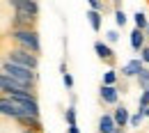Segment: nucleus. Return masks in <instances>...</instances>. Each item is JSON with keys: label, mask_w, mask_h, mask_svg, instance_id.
<instances>
[{"label": "nucleus", "mask_w": 149, "mask_h": 133, "mask_svg": "<svg viewBox=\"0 0 149 133\" xmlns=\"http://www.w3.org/2000/svg\"><path fill=\"white\" fill-rule=\"evenodd\" d=\"M145 30H147V32H149V25H147V28H145Z\"/></svg>", "instance_id": "obj_29"}, {"label": "nucleus", "mask_w": 149, "mask_h": 133, "mask_svg": "<svg viewBox=\"0 0 149 133\" xmlns=\"http://www.w3.org/2000/svg\"><path fill=\"white\" fill-rule=\"evenodd\" d=\"M2 74L9 78H16L21 83H28V85H32L37 76H35V69H28V67H23V64H16V62H12V60H5L2 62Z\"/></svg>", "instance_id": "obj_1"}, {"label": "nucleus", "mask_w": 149, "mask_h": 133, "mask_svg": "<svg viewBox=\"0 0 149 133\" xmlns=\"http://www.w3.org/2000/svg\"><path fill=\"white\" fill-rule=\"evenodd\" d=\"M69 133H80V129H78L76 124H71V126H69Z\"/></svg>", "instance_id": "obj_25"}, {"label": "nucleus", "mask_w": 149, "mask_h": 133, "mask_svg": "<svg viewBox=\"0 0 149 133\" xmlns=\"http://www.w3.org/2000/svg\"><path fill=\"white\" fill-rule=\"evenodd\" d=\"M138 106H140V108H147V106H149V90H145V92H142L140 101H138Z\"/></svg>", "instance_id": "obj_19"}, {"label": "nucleus", "mask_w": 149, "mask_h": 133, "mask_svg": "<svg viewBox=\"0 0 149 133\" xmlns=\"http://www.w3.org/2000/svg\"><path fill=\"white\" fill-rule=\"evenodd\" d=\"M87 19H90V25H92V30H101V14L96 12V9H90L87 12Z\"/></svg>", "instance_id": "obj_13"}, {"label": "nucleus", "mask_w": 149, "mask_h": 133, "mask_svg": "<svg viewBox=\"0 0 149 133\" xmlns=\"http://www.w3.org/2000/svg\"><path fill=\"white\" fill-rule=\"evenodd\" d=\"M101 99H103L106 103H117L119 92L115 90V85H101Z\"/></svg>", "instance_id": "obj_9"}, {"label": "nucleus", "mask_w": 149, "mask_h": 133, "mask_svg": "<svg viewBox=\"0 0 149 133\" xmlns=\"http://www.w3.org/2000/svg\"><path fill=\"white\" fill-rule=\"evenodd\" d=\"M115 122H117V126H122V129H124V124H126V122H131L129 110H126L124 106H119V108L115 110Z\"/></svg>", "instance_id": "obj_12"}, {"label": "nucleus", "mask_w": 149, "mask_h": 133, "mask_svg": "<svg viewBox=\"0 0 149 133\" xmlns=\"http://www.w3.org/2000/svg\"><path fill=\"white\" fill-rule=\"evenodd\" d=\"M115 23L124 28V23H126V14H124L122 9H117V12H115Z\"/></svg>", "instance_id": "obj_18"}, {"label": "nucleus", "mask_w": 149, "mask_h": 133, "mask_svg": "<svg viewBox=\"0 0 149 133\" xmlns=\"http://www.w3.org/2000/svg\"><path fill=\"white\" fill-rule=\"evenodd\" d=\"M133 21H135V28H140V30H145L149 23H147V16L142 14V12H135L133 14Z\"/></svg>", "instance_id": "obj_14"}, {"label": "nucleus", "mask_w": 149, "mask_h": 133, "mask_svg": "<svg viewBox=\"0 0 149 133\" xmlns=\"http://www.w3.org/2000/svg\"><path fill=\"white\" fill-rule=\"evenodd\" d=\"M117 129V122H115V115H103L99 119V131L101 133H112Z\"/></svg>", "instance_id": "obj_8"}, {"label": "nucleus", "mask_w": 149, "mask_h": 133, "mask_svg": "<svg viewBox=\"0 0 149 133\" xmlns=\"http://www.w3.org/2000/svg\"><path fill=\"white\" fill-rule=\"evenodd\" d=\"M67 122H69V126L76 124V108H74V106H71V108H67Z\"/></svg>", "instance_id": "obj_20"}, {"label": "nucleus", "mask_w": 149, "mask_h": 133, "mask_svg": "<svg viewBox=\"0 0 149 133\" xmlns=\"http://www.w3.org/2000/svg\"><path fill=\"white\" fill-rule=\"evenodd\" d=\"M0 110H2L5 117H14V119H19L21 115H23V113H21V108L12 101V99H9V96H5V99L0 101Z\"/></svg>", "instance_id": "obj_6"}, {"label": "nucleus", "mask_w": 149, "mask_h": 133, "mask_svg": "<svg viewBox=\"0 0 149 133\" xmlns=\"http://www.w3.org/2000/svg\"><path fill=\"white\" fill-rule=\"evenodd\" d=\"M138 83H140L142 90H149V69H142V71L138 74Z\"/></svg>", "instance_id": "obj_15"}, {"label": "nucleus", "mask_w": 149, "mask_h": 133, "mask_svg": "<svg viewBox=\"0 0 149 133\" xmlns=\"http://www.w3.org/2000/svg\"><path fill=\"white\" fill-rule=\"evenodd\" d=\"M131 48H133V51H142V48H145V35H142L140 28H135V30L131 32Z\"/></svg>", "instance_id": "obj_11"}, {"label": "nucleus", "mask_w": 149, "mask_h": 133, "mask_svg": "<svg viewBox=\"0 0 149 133\" xmlns=\"http://www.w3.org/2000/svg\"><path fill=\"white\" fill-rule=\"evenodd\" d=\"M62 80H64V85H67V87H74V78L69 76L67 71H62Z\"/></svg>", "instance_id": "obj_21"}, {"label": "nucleus", "mask_w": 149, "mask_h": 133, "mask_svg": "<svg viewBox=\"0 0 149 133\" xmlns=\"http://www.w3.org/2000/svg\"><path fill=\"white\" fill-rule=\"evenodd\" d=\"M87 2H90V7H92V9L101 12V0H87Z\"/></svg>", "instance_id": "obj_23"}, {"label": "nucleus", "mask_w": 149, "mask_h": 133, "mask_svg": "<svg viewBox=\"0 0 149 133\" xmlns=\"http://www.w3.org/2000/svg\"><path fill=\"white\" fill-rule=\"evenodd\" d=\"M0 85H2V92H14V90H28L30 85L28 83H21V80H16V78H9L5 76V74H0Z\"/></svg>", "instance_id": "obj_5"}, {"label": "nucleus", "mask_w": 149, "mask_h": 133, "mask_svg": "<svg viewBox=\"0 0 149 133\" xmlns=\"http://www.w3.org/2000/svg\"><path fill=\"white\" fill-rule=\"evenodd\" d=\"M112 133H122V126H117V129H115Z\"/></svg>", "instance_id": "obj_26"}, {"label": "nucleus", "mask_w": 149, "mask_h": 133, "mask_svg": "<svg viewBox=\"0 0 149 133\" xmlns=\"http://www.w3.org/2000/svg\"><path fill=\"white\" fill-rule=\"evenodd\" d=\"M106 37H108V41H110V44H115V41H117V39H119V35H117V32H115V30H110V32H108V35H106Z\"/></svg>", "instance_id": "obj_22"}, {"label": "nucleus", "mask_w": 149, "mask_h": 133, "mask_svg": "<svg viewBox=\"0 0 149 133\" xmlns=\"http://www.w3.org/2000/svg\"><path fill=\"white\" fill-rule=\"evenodd\" d=\"M145 117H147V115H145V110H142V108H140V110H138V113L133 115V117H131V126H140V124H142V119H145Z\"/></svg>", "instance_id": "obj_16"}, {"label": "nucleus", "mask_w": 149, "mask_h": 133, "mask_svg": "<svg viewBox=\"0 0 149 133\" xmlns=\"http://www.w3.org/2000/svg\"><path fill=\"white\" fill-rule=\"evenodd\" d=\"M32 51H28V48H16V51H9V55L7 60H12V62H16V64H23V67H28V69H37V57L30 55Z\"/></svg>", "instance_id": "obj_3"}, {"label": "nucleus", "mask_w": 149, "mask_h": 133, "mask_svg": "<svg viewBox=\"0 0 149 133\" xmlns=\"http://www.w3.org/2000/svg\"><path fill=\"white\" fill-rule=\"evenodd\" d=\"M140 55H142L145 62H149V48H142V51H140Z\"/></svg>", "instance_id": "obj_24"}, {"label": "nucleus", "mask_w": 149, "mask_h": 133, "mask_svg": "<svg viewBox=\"0 0 149 133\" xmlns=\"http://www.w3.org/2000/svg\"><path fill=\"white\" fill-rule=\"evenodd\" d=\"M23 133H32V131H30V129H25V131H23Z\"/></svg>", "instance_id": "obj_28"}, {"label": "nucleus", "mask_w": 149, "mask_h": 133, "mask_svg": "<svg viewBox=\"0 0 149 133\" xmlns=\"http://www.w3.org/2000/svg\"><path fill=\"white\" fill-rule=\"evenodd\" d=\"M142 62H145V60H138V57H135V60H129V62H126V64L122 67V74H124L126 78L138 76V74H140V71L145 69V67H142Z\"/></svg>", "instance_id": "obj_7"}, {"label": "nucleus", "mask_w": 149, "mask_h": 133, "mask_svg": "<svg viewBox=\"0 0 149 133\" xmlns=\"http://www.w3.org/2000/svg\"><path fill=\"white\" fill-rule=\"evenodd\" d=\"M142 110H145V115H147V117H149V106H147V108H142Z\"/></svg>", "instance_id": "obj_27"}, {"label": "nucleus", "mask_w": 149, "mask_h": 133, "mask_svg": "<svg viewBox=\"0 0 149 133\" xmlns=\"http://www.w3.org/2000/svg\"><path fill=\"white\" fill-rule=\"evenodd\" d=\"M115 80H117V74H115L112 69H108V71L103 74V85H115Z\"/></svg>", "instance_id": "obj_17"}, {"label": "nucleus", "mask_w": 149, "mask_h": 133, "mask_svg": "<svg viewBox=\"0 0 149 133\" xmlns=\"http://www.w3.org/2000/svg\"><path fill=\"white\" fill-rule=\"evenodd\" d=\"M94 51H96V55L101 57V60H106V62H112V57H115V53L110 51V46L103 44V41H96V44H94Z\"/></svg>", "instance_id": "obj_10"}, {"label": "nucleus", "mask_w": 149, "mask_h": 133, "mask_svg": "<svg viewBox=\"0 0 149 133\" xmlns=\"http://www.w3.org/2000/svg\"><path fill=\"white\" fill-rule=\"evenodd\" d=\"M12 37L19 41L23 48H28V51H32V53H39L41 51V41H39V35L35 30H30V28H21V30H14L12 32Z\"/></svg>", "instance_id": "obj_2"}, {"label": "nucleus", "mask_w": 149, "mask_h": 133, "mask_svg": "<svg viewBox=\"0 0 149 133\" xmlns=\"http://www.w3.org/2000/svg\"><path fill=\"white\" fill-rule=\"evenodd\" d=\"M14 5V9L21 14H30V16H37L39 14V5L35 0H9Z\"/></svg>", "instance_id": "obj_4"}]
</instances>
